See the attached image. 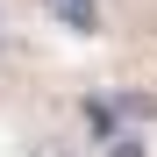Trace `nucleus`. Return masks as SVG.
I'll return each mask as SVG.
<instances>
[{"label":"nucleus","instance_id":"obj_1","mask_svg":"<svg viewBox=\"0 0 157 157\" xmlns=\"http://www.w3.org/2000/svg\"><path fill=\"white\" fill-rule=\"evenodd\" d=\"M43 7L57 14L71 36H93V29H100V0H43Z\"/></svg>","mask_w":157,"mask_h":157},{"label":"nucleus","instance_id":"obj_2","mask_svg":"<svg viewBox=\"0 0 157 157\" xmlns=\"http://www.w3.org/2000/svg\"><path fill=\"white\" fill-rule=\"evenodd\" d=\"M21 157H78V150H71V143H50V136H43V143H29Z\"/></svg>","mask_w":157,"mask_h":157},{"label":"nucleus","instance_id":"obj_3","mask_svg":"<svg viewBox=\"0 0 157 157\" xmlns=\"http://www.w3.org/2000/svg\"><path fill=\"white\" fill-rule=\"evenodd\" d=\"M0 43H7V14H0Z\"/></svg>","mask_w":157,"mask_h":157}]
</instances>
